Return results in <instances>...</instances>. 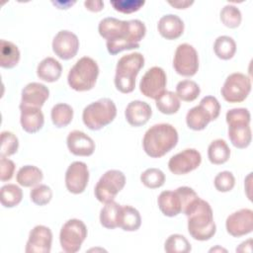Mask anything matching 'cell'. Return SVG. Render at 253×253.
I'll use <instances>...</instances> for the list:
<instances>
[{
	"label": "cell",
	"instance_id": "6da1fadb",
	"mask_svg": "<svg viewBox=\"0 0 253 253\" xmlns=\"http://www.w3.org/2000/svg\"><path fill=\"white\" fill-rule=\"evenodd\" d=\"M99 34L107 42L110 54L116 55L124 50L139 47V42L146 34V28L140 20L122 21L113 17H107L100 21Z\"/></svg>",
	"mask_w": 253,
	"mask_h": 253
},
{
	"label": "cell",
	"instance_id": "7a4b0ae2",
	"mask_svg": "<svg viewBox=\"0 0 253 253\" xmlns=\"http://www.w3.org/2000/svg\"><path fill=\"white\" fill-rule=\"evenodd\" d=\"M178 138V131L172 125L156 124L144 133L143 150L151 158H160L177 145Z\"/></svg>",
	"mask_w": 253,
	"mask_h": 253
},
{
	"label": "cell",
	"instance_id": "3957f363",
	"mask_svg": "<svg viewBox=\"0 0 253 253\" xmlns=\"http://www.w3.org/2000/svg\"><path fill=\"white\" fill-rule=\"evenodd\" d=\"M188 216L189 234L199 241L211 239L216 231L213 220V213L210 204L202 199H198L186 213Z\"/></svg>",
	"mask_w": 253,
	"mask_h": 253
},
{
	"label": "cell",
	"instance_id": "277c9868",
	"mask_svg": "<svg viewBox=\"0 0 253 253\" xmlns=\"http://www.w3.org/2000/svg\"><path fill=\"white\" fill-rule=\"evenodd\" d=\"M144 65V56L140 52H132L122 56L116 67L115 86L121 93H131L135 88V78Z\"/></svg>",
	"mask_w": 253,
	"mask_h": 253
},
{
	"label": "cell",
	"instance_id": "5b68a950",
	"mask_svg": "<svg viewBox=\"0 0 253 253\" xmlns=\"http://www.w3.org/2000/svg\"><path fill=\"white\" fill-rule=\"evenodd\" d=\"M99 75L97 62L88 56H83L70 68L67 82L71 89L82 92L93 89Z\"/></svg>",
	"mask_w": 253,
	"mask_h": 253
},
{
	"label": "cell",
	"instance_id": "8992f818",
	"mask_svg": "<svg viewBox=\"0 0 253 253\" xmlns=\"http://www.w3.org/2000/svg\"><path fill=\"white\" fill-rule=\"evenodd\" d=\"M117 116V107L113 100L102 98L86 106L82 113L84 125L91 130H99L110 125Z\"/></svg>",
	"mask_w": 253,
	"mask_h": 253
},
{
	"label": "cell",
	"instance_id": "52a82bcc",
	"mask_svg": "<svg viewBox=\"0 0 253 253\" xmlns=\"http://www.w3.org/2000/svg\"><path fill=\"white\" fill-rule=\"evenodd\" d=\"M126 185L125 174L116 169L106 171L95 186V197L101 203L114 201L116 196L124 189Z\"/></svg>",
	"mask_w": 253,
	"mask_h": 253
},
{
	"label": "cell",
	"instance_id": "ba28073f",
	"mask_svg": "<svg viewBox=\"0 0 253 253\" xmlns=\"http://www.w3.org/2000/svg\"><path fill=\"white\" fill-rule=\"evenodd\" d=\"M86 237L87 227L85 223L80 219L71 218L67 220L60 229V246L66 253H75L80 250Z\"/></svg>",
	"mask_w": 253,
	"mask_h": 253
},
{
	"label": "cell",
	"instance_id": "9c48e42d",
	"mask_svg": "<svg viewBox=\"0 0 253 253\" xmlns=\"http://www.w3.org/2000/svg\"><path fill=\"white\" fill-rule=\"evenodd\" d=\"M251 91V79L240 72H234L227 76L222 87L221 95L228 103H241Z\"/></svg>",
	"mask_w": 253,
	"mask_h": 253
},
{
	"label": "cell",
	"instance_id": "30bf717a",
	"mask_svg": "<svg viewBox=\"0 0 253 253\" xmlns=\"http://www.w3.org/2000/svg\"><path fill=\"white\" fill-rule=\"evenodd\" d=\"M173 67L179 75L194 76L199 69V55L195 47L189 43L179 44L174 54Z\"/></svg>",
	"mask_w": 253,
	"mask_h": 253
},
{
	"label": "cell",
	"instance_id": "8fae6325",
	"mask_svg": "<svg viewBox=\"0 0 253 253\" xmlns=\"http://www.w3.org/2000/svg\"><path fill=\"white\" fill-rule=\"evenodd\" d=\"M167 77L159 66L149 68L139 82V90L147 98L156 100L166 91Z\"/></svg>",
	"mask_w": 253,
	"mask_h": 253
},
{
	"label": "cell",
	"instance_id": "7c38bea8",
	"mask_svg": "<svg viewBox=\"0 0 253 253\" xmlns=\"http://www.w3.org/2000/svg\"><path fill=\"white\" fill-rule=\"evenodd\" d=\"M201 162V153L195 148H187L169 159L168 168L175 175H185L197 169Z\"/></svg>",
	"mask_w": 253,
	"mask_h": 253
},
{
	"label": "cell",
	"instance_id": "4fadbf2b",
	"mask_svg": "<svg viewBox=\"0 0 253 253\" xmlns=\"http://www.w3.org/2000/svg\"><path fill=\"white\" fill-rule=\"evenodd\" d=\"M89 181V170L82 161L72 162L65 172V186L68 192L78 195L85 191Z\"/></svg>",
	"mask_w": 253,
	"mask_h": 253
},
{
	"label": "cell",
	"instance_id": "5bb4252c",
	"mask_svg": "<svg viewBox=\"0 0 253 253\" xmlns=\"http://www.w3.org/2000/svg\"><path fill=\"white\" fill-rule=\"evenodd\" d=\"M226 231L233 237H241L253 230V211L241 209L230 213L225 221Z\"/></svg>",
	"mask_w": 253,
	"mask_h": 253
},
{
	"label": "cell",
	"instance_id": "9a60e30c",
	"mask_svg": "<svg viewBox=\"0 0 253 253\" xmlns=\"http://www.w3.org/2000/svg\"><path fill=\"white\" fill-rule=\"evenodd\" d=\"M79 49L78 37L67 30L59 31L52 41V50L56 56L63 60L73 58Z\"/></svg>",
	"mask_w": 253,
	"mask_h": 253
},
{
	"label": "cell",
	"instance_id": "2e32d148",
	"mask_svg": "<svg viewBox=\"0 0 253 253\" xmlns=\"http://www.w3.org/2000/svg\"><path fill=\"white\" fill-rule=\"evenodd\" d=\"M51 243V230L44 225H36L30 231L25 251L27 253H49Z\"/></svg>",
	"mask_w": 253,
	"mask_h": 253
},
{
	"label": "cell",
	"instance_id": "e0dca14e",
	"mask_svg": "<svg viewBox=\"0 0 253 253\" xmlns=\"http://www.w3.org/2000/svg\"><path fill=\"white\" fill-rule=\"evenodd\" d=\"M49 96L48 88L39 82H31L22 90L21 107L42 108Z\"/></svg>",
	"mask_w": 253,
	"mask_h": 253
},
{
	"label": "cell",
	"instance_id": "ac0fdd59",
	"mask_svg": "<svg viewBox=\"0 0 253 253\" xmlns=\"http://www.w3.org/2000/svg\"><path fill=\"white\" fill-rule=\"evenodd\" d=\"M66 144L69 151L76 156H90L95 151L94 140L81 130H72L68 133Z\"/></svg>",
	"mask_w": 253,
	"mask_h": 253
},
{
	"label": "cell",
	"instance_id": "d6986e66",
	"mask_svg": "<svg viewBox=\"0 0 253 253\" xmlns=\"http://www.w3.org/2000/svg\"><path fill=\"white\" fill-rule=\"evenodd\" d=\"M151 115L152 110L149 104L140 100H134L128 103L125 111L126 120L132 126H144L149 121Z\"/></svg>",
	"mask_w": 253,
	"mask_h": 253
},
{
	"label": "cell",
	"instance_id": "ffe728a7",
	"mask_svg": "<svg viewBox=\"0 0 253 253\" xmlns=\"http://www.w3.org/2000/svg\"><path fill=\"white\" fill-rule=\"evenodd\" d=\"M157 29L161 37L166 40H176L184 33V22L174 14L164 15L157 24Z\"/></svg>",
	"mask_w": 253,
	"mask_h": 253
},
{
	"label": "cell",
	"instance_id": "44dd1931",
	"mask_svg": "<svg viewBox=\"0 0 253 253\" xmlns=\"http://www.w3.org/2000/svg\"><path fill=\"white\" fill-rule=\"evenodd\" d=\"M20 123L22 128L28 133L38 132L44 124V117L41 108L35 107H21Z\"/></svg>",
	"mask_w": 253,
	"mask_h": 253
},
{
	"label": "cell",
	"instance_id": "7402d4cb",
	"mask_svg": "<svg viewBox=\"0 0 253 253\" xmlns=\"http://www.w3.org/2000/svg\"><path fill=\"white\" fill-rule=\"evenodd\" d=\"M160 211L169 217H173L182 212V205L176 191H163L157 199Z\"/></svg>",
	"mask_w": 253,
	"mask_h": 253
},
{
	"label": "cell",
	"instance_id": "603a6c76",
	"mask_svg": "<svg viewBox=\"0 0 253 253\" xmlns=\"http://www.w3.org/2000/svg\"><path fill=\"white\" fill-rule=\"evenodd\" d=\"M62 72V66L58 60L53 57L43 58L37 67L38 77L45 82L52 83L59 79Z\"/></svg>",
	"mask_w": 253,
	"mask_h": 253
},
{
	"label": "cell",
	"instance_id": "cb8c5ba5",
	"mask_svg": "<svg viewBox=\"0 0 253 253\" xmlns=\"http://www.w3.org/2000/svg\"><path fill=\"white\" fill-rule=\"evenodd\" d=\"M228 137L234 147L239 149L248 147L252 139L250 125H246V124L229 125Z\"/></svg>",
	"mask_w": 253,
	"mask_h": 253
},
{
	"label": "cell",
	"instance_id": "d4e9b609",
	"mask_svg": "<svg viewBox=\"0 0 253 253\" xmlns=\"http://www.w3.org/2000/svg\"><path fill=\"white\" fill-rule=\"evenodd\" d=\"M141 225L139 211L130 206H121L118 227L125 231H136Z\"/></svg>",
	"mask_w": 253,
	"mask_h": 253
},
{
	"label": "cell",
	"instance_id": "484cf974",
	"mask_svg": "<svg viewBox=\"0 0 253 253\" xmlns=\"http://www.w3.org/2000/svg\"><path fill=\"white\" fill-rule=\"evenodd\" d=\"M209 112L200 104L190 109L186 115V124L193 130H203L211 122Z\"/></svg>",
	"mask_w": 253,
	"mask_h": 253
},
{
	"label": "cell",
	"instance_id": "4316f807",
	"mask_svg": "<svg viewBox=\"0 0 253 253\" xmlns=\"http://www.w3.org/2000/svg\"><path fill=\"white\" fill-rule=\"evenodd\" d=\"M43 178L42 171L34 165H25L19 169L16 175V180L19 185L29 188L35 187L42 182Z\"/></svg>",
	"mask_w": 253,
	"mask_h": 253
},
{
	"label": "cell",
	"instance_id": "83f0119b",
	"mask_svg": "<svg viewBox=\"0 0 253 253\" xmlns=\"http://www.w3.org/2000/svg\"><path fill=\"white\" fill-rule=\"evenodd\" d=\"M230 156V149L225 140L218 138L211 142L208 147V157L211 163L221 165L225 163Z\"/></svg>",
	"mask_w": 253,
	"mask_h": 253
},
{
	"label": "cell",
	"instance_id": "f1b7e54d",
	"mask_svg": "<svg viewBox=\"0 0 253 253\" xmlns=\"http://www.w3.org/2000/svg\"><path fill=\"white\" fill-rule=\"evenodd\" d=\"M20 50L16 44L9 41L1 40V55L0 66L2 68L10 69L15 67L20 60Z\"/></svg>",
	"mask_w": 253,
	"mask_h": 253
},
{
	"label": "cell",
	"instance_id": "f546056e",
	"mask_svg": "<svg viewBox=\"0 0 253 253\" xmlns=\"http://www.w3.org/2000/svg\"><path fill=\"white\" fill-rule=\"evenodd\" d=\"M121 205L115 201L106 203L100 211V223L108 229L118 227Z\"/></svg>",
	"mask_w": 253,
	"mask_h": 253
},
{
	"label": "cell",
	"instance_id": "4dcf8cb0",
	"mask_svg": "<svg viewBox=\"0 0 253 253\" xmlns=\"http://www.w3.org/2000/svg\"><path fill=\"white\" fill-rule=\"evenodd\" d=\"M213 51L222 60L231 59L236 52V42L231 37L219 36L214 41Z\"/></svg>",
	"mask_w": 253,
	"mask_h": 253
},
{
	"label": "cell",
	"instance_id": "1f68e13d",
	"mask_svg": "<svg viewBox=\"0 0 253 253\" xmlns=\"http://www.w3.org/2000/svg\"><path fill=\"white\" fill-rule=\"evenodd\" d=\"M50 118L56 127H65L73 119V109L68 104L58 103L52 107Z\"/></svg>",
	"mask_w": 253,
	"mask_h": 253
},
{
	"label": "cell",
	"instance_id": "d6a6232c",
	"mask_svg": "<svg viewBox=\"0 0 253 253\" xmlns=\"http://www.w3.org/2000/svg\"><path fill=\"white\" fill-rule=\"evenodd\" d=\"M23 199L22 189L15 184H6L0 191V202L5 208H14L18 206Z\"/></svg>",
	"mask_w": 253,
	"mask_h": 253
},
{
	"label": "cell",
	"instance_id": "836d02e7",
	"mask_svg": "<svg viewBox=\"0 0 253 253\" xmlns=\"http://www.w3.org/2000/svg\"><path fill=\"white\" fill-rule=\"evenodd\" d=\"M156 108L158 111L165 115L176 114L181 106L180 99L177 97L176 93L172 91H165L156 100Z\"/></svg>",
	"mask_w": 253,
	"mask_h": 253
},
{
	"label": "cell",
	"instance_id": "e575fe53",
	"mask_svg": "<svg viewBox=\"0 0 253 253\" xmlns=\"http://www.w3.org/2000/svg\"><path fill=\"white\" fill-rule=\"evenodd\" d=\"M200 93V86L193 80H182L176 86V95L184 102L195 101Z\"/></svg>",
	"mask_w": 253,
	"mask_h": 253
},
{
	"label": "cell",
	"instance_id": "d590c367",
	"mask_svg": "<svg viewBox=\"0 0 253 253\" xmlns=\"http://www.w3.org/2000/svg\"><path fill=\"white\" fill-rule=\"evenodd\" d=\"M164 250L167 253H188L192 250V246L184 235L175 233L166 239Z\"/></svg>",
	"mask_w": 253,
	"mask_h": 253
},
{
	"label": "cell",
	"instance_id": "8d00e7d4",
	"mask_svg": "<svg viewBox=\"0 0 253 253\" xmlns=\"http://www.w3.org/2000/svg\"><path fill=\"white\" fill-rule=\"evenodd\" d=\"M220 21L225 27L229 29H235L241 24V12L234 5H225L220 11Z\"/></svg>",
	"mask_w": 253,
	"mask_h": 253
},
{
	"label": "cell",
	"instance_id": "74e56055",
	"mask_svg": "<svg viewBox=\"0 0 253 253\" xmlns=\"http://www.w3.org/2000/svg\"><path fill=\"white\" fill-rule=\"evenodd\" d=\"M140 181L149 189H157L164 185L165 174L158 168H148L140 175Z\"/></svg>",
	"mask_w": 253,
	"mask_h": 253
},
{
	"label": "cell",
	"instance_id": "f35d334b",
	"mask_svg": "<svg viewBox=\"0 0 253 253\" xmlns=\"http://www.w3.org/2000/svg\"><path fill=\"white\" fill-rule=\"evenodd\" d=\"M19 147L18 137L11 131L5 130L1 132V148L0 156L9 157L15 154Z\"/></svg>",
	"mask_w": 253,
	"mask_h": 253
},
{
	"label": "cell",
	"instance_id": "ab89813d",
	"mask_svg": "<svg viewBox=\"0 0 253 253\" xmlns=\"http://www.w3.org/2000/svg\"><path fill=\"white\" fill-rule=\"evenodd\" d=\"M31 201L38 206H45L52 199L51 189L44 184H40L35 186L30 192Z\"/></svg>",
	"mask_w": 253,
	"mask_h": 253
},
{
	"label": "cell",
	"instance_id": "60d3db41",
	"mask_svg": "<svg viewBox=\"0 0 253 253\" xmlns=\"http://www.w3.org/2000/svg\"><path fill=\"white\" fill-rule=\"evenodd\" d=\"M225 120L228 126L236 124L250 125L251 115L250 112L245 108H234L227 111L225 115Z\"/></svg>",
	"mask_w": 253,
	"mask_h": 253
},
{
	"label": "cell",
	"instance_id": "b9f144b4",
	"mask_svg": "<svg viewBox=\"0 0 253 253\" xmlns=\"http://www.w3.org/2000/svg\"><path fill=\"white\" fill-rule=\"evenodd\" d=\"M175 191L177 192V194L179 195L180 200H181L182 212L184 214H186L188 212V211L190 210V208L194 205V203L199 199V196L192 188L187 187V186L179 187Z\"/></svg>",
	"mask_w": 253,
	"mask_h": 253
},
{
	"label": "cell",
	"instance_id": "7bdbcfd3",
	"mask_svg": "<svg viewBox=\"0 0 253 253\" xmlns=\"http://www.w3.org/2000/svg\"><path fill=\"white\" fill-rule=\"evenodd\" d=\"M213 185L218 192L226 193L233 189L235 185V178L231 172L222 171L214 177Z\"/></svg>",
	"mask_w": 253,
	"mask_h": 253
},
{
	"label": "cell",
	"instance_id": "ee69618b",
	"mask_svg": "<svg viewBox=\"0 0 253 253\" xmlns=\"http://www.w3.org/2000/svg\"><path fill=\"white\" fill-rule=\"evenodd\" d=\"M145 2L143 0H115L111 1V5L118 12L124 14H130L138 11Z\"/></svg>",
	"mask_w": 253,
	"mask_h": 253
},
{
	"label": "cell",
	"instance_id": "f6af8a7d",
	"mask_svg": "<svg viewBox=\"0 0 253 253\" xmlns=\"http://www.w3.org/2000/svg\"><path fill=\"white\" fill-rule=\"evenodd\" d=\"M200 105L203 106L209 112L212 121H214L218 118L219 113H220V104L215 97L206 96L201 100Z\"/></svg>",
	"mask_w": 253,
	"mask_h": 253
},
{
	"label": "cell",
	"instance_id": "bcb514c9",
	"mask_svg": "<svg viewBox=\"0 0 253 253\" xmlns=\"http://www.w3.org/2000/svg\"><path fill=\"white\" fill-rule=\"evenodd\" d=\"M15 171V164L12 160L1 157L0 159V180L2 182H6L12 179Z\"/></svg>",
	"mask_w": 253,
	"mask_h": 253
},
{
	"label": "cell",
	"instance_id": "7dc6e473",
	"mask_svg": "<svg viewBox=\"0 0 253 253\" xmlns=\"http://www.w3.org/2000/svg\"><path fill=\"white\" fill-rule=\"evenodd\" d=\"M84 5H85L86 9H88L91 12H100L101 10H103V7H104V3L101 0L85 1Z\"/></svg>",
	"mask_w": 253,
	"mask_h": 253
},
{
	"label": "cell",
	"instance_id": "c3c4849f",
	"mask_svg": "<svg viewBox=\"0 0 253 253\" xmlns=\"http://www.w3.org/2000/svg\"><path fill=\"white\" fill-rule=\"evenodd\" d=\"M168 3H169L171 6L175 7L176 9H186V8H188L189 6H191V5L194 3V1H187V0L181 1V0H178V1H174V2L169 1Z\"/></svg>",
	"mask_w": 253,
	"mask_h": 253
},
{
	"label": "cell",
	"instance_id": "681fc988",
	"mask_svg": "<svg viewBox=\"0 0 253 253\" xmlns=\"http://www.w3.org/2000/svg\"><path fill=\"white\" fill-rule=\"evenodd\" d=\"M237 252H251L252 251V239H248L244 242H242L237 248H236Z\"/></svg>",
	"mask_w": 253,
	"mask_h": 253
},
{
	"label": "cell",
	"instance_id": "f907efd6",
	"mask_svg": "<svg viewBox=\"0 0 253 253\" xmlns=\"http://www.w3.org/2000/svg\"><path fill=\"white\" fill-rule=\"evenodd\" d=\"M215 252V251H224V252H226V250L225 249H223V248H221V247H218V246H216V247H214V248H211V250H210V252Z\"/></svg>",
	"mask_w": 253,
	"mask_h": 253
}]
</instances>
